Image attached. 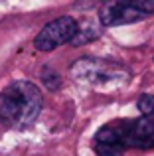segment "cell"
Masks as SVG:
<instances>
[{
  "label": "cell",
  "instance_id": "8",
  "mask_svg": "<svg viewBox=\"0 0 154 156\" xmlns=\"http://www.w3.org/2000/svg\"><path fill=\"white\" fill-rule=\"evenodd\" d=\"M40 79L44 81V85H46L50 91H58V89L61 87V77H59L58 71L51 69L50 65H44V67H42V71H40Z\"/></svg>",
  "mask_w": 154,
  "mask_h": 156
},
{
  "label": "cell",
  "instance_id": "5",
  "mask_svg": "<svg viewBox=\"0 0 154 156\" xmlns=\"http://www.w3.org/2000/svg\"><path fill=\"white\" fill-rule=\"evenodd\" d=\"M99 20L103 26H123L144 20V16L132 6H128L124 0H107L99 10Z\"/></svg>",
  "mask_w": 154,
  "mask_h": 156
},
{
  "label": "cell",
  "instance_id": "3",
  "mask_svg": "<svg viewBox=\"0 0 154 156\" xmlns=\"http://www.w3.org/2000/svg\"><path fill=\"white\" fill-rule=\"evenodd\" d=\"M77 28H79V22L75 18H71V16L55 18L40 30L34 44L40 51H51L55 48L63 46V44L71 42L77 34Z\"/></svg>",
  "mask_w": 154,
  "mask_h": 156
},
{
  "label": "cell",
  "instance_id": "2",
  "mask_svg": "<svg viewBox=\"0 0 154 156\" xmlns=\"http://www.w3.org/2000/svg\"><path fill=\"white\" fill-rule=\"evenodd\" d=\"M71 75L77 81L99 89H115L127 85L131 79V71L123 63L101 57H81L71 65Z\"/></svg>",
  "mask_w": 154,
  "mask_h": 156
},
{
  "label": "cell",
  "instance_id": "4",
  "mask_svg": "<svg viewBox=\"0 0 154 156\" xmlns=\"http://www.w3.org/2000/svg\"><path fill=\"white\" fill-rule=\"evenodd\" d=\"M124 146L131 148H152L154 146V117H140L121 122Z\"/></svg>",
  "mask_w": 154,
  "mask_h": 156
},
{
  "label": "cell",
  "instance_id": "6",
  "mask_svg": "<svg viewBox=\"0 0 154 156\" xmlns=\"http://www.w3.org/2000/svg\"><path fill=\"white\" fill-rule=\"evenodd\" d=\"M93 148L99 156H123L127 146L123 140L121 125H107L99 129L93 140Z\"/></svg>",
  "mask_w": 154,
  "mask_h": 156
},
{
  "label": "cell",
  "instance_id": "10",
  "mask_svg": "<svg viewBox=\"0 0 154 156\" xmlns=\"http://www.w3.org/2000/svg\"><path fill=\"white\" fill-rule=\"evenodd\" d=\"M136 107L138 111L144 115V117H154V97L152 95H140L138 101H136Z\"/></svg>",
  "mask_w": 154,
  "mask_h": 156
},
{
  "label": "cell",
  "instance_id": "7",
  "mask_svg": "<svg viewBox=\"0 0 154 156\" xmlns=\"http://www.w3.org/2000/svg\"><path fill=\"white\" fill-rule=\"evenodd\" d=\"M101 36V26L97 20L93 18H87L83 22H79V28H77V34L75 38L71 40V46H83V44H89L93 40H97Z\"/></svg>",
  "mask_w": 154,
  "mask_h": 156
},
{
  "label": "cell",
  "instance_id": "1",
  "mask_svg": "<svg viewBox=\"0 0 154 156\" xmlns=\"http://www.w3.org/2000/svg\"><path fill=\"white\" fill-rule=\"evenodd\" d=\"M44 97L38 85L14 81L0 93V121L10 129H28L40 117Z\"/></svg>",
  "mask_w": 154,
  "mask_h": 156
},
{
  "label": "cell",
  "instance_id": "9",
  "mask_svg": "<svg viewBox=\"0 0 154 156\" xmlns=\"http://www.w3.org/2000/svg\"><path fill=\"white\" fill-rule=\"evenodd\" d=\"M128 6H132L136 12H140L142 16L154 14V0H124Z\"/></svg>",
  "mask_w": 154,
  "mask_h": 156
}]
</instances>
